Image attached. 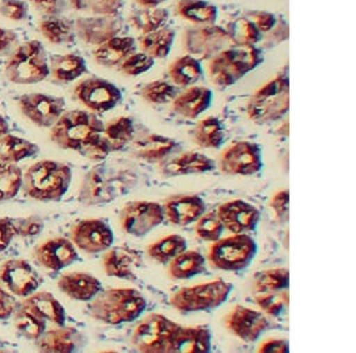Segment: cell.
Returning a JSON list of instances; mask_svg holds the SVG:
<instances>
[{"label":"cell","mask_w":356,"mask_h":353,"mask_svg":"<svg viewBox=\"0 0 356 353\" xmlns=\"http://www.w3.org/2000/svg\"><path fill=\"white\" fill-rule=\"evenodd\" d=\"M38 30L51 45H70L76 40L74 22L63 16L44 17L38 23Z\"/></svg>","instance_id":"cell-37"},{"label":"cell","mask_w":356,"mask_h":353,"mask_svg":"<svg viewBox=\"0 0 356 353\" xmlns=\"http://www.w3.org/2000/svg\"><path fill=\"white\" fill-rule=\"evenodd\" d=\"M165 219L161 203L147 200H136L122 207L119 220L122 231L127 235L142 238L162 225Z\"/></svg>","instance_id":"cell-11"},{"label":"cell","mask_w":356,"mask_h":353,"mask_svg":"<svg viewBox=\"0 0 356 353\" xmlns=\"http://www.w3.org/2000/svg\"><path fill=\"white\" fill-rule=\"evenodd\" d=\"M290 272L289 269L275 268L255 274L253 290L254 292H280L289 289Z\"/></svg>","instance_id":"cell-44"},{"label":"cell","mask_w":356,"mask_h":353,"mask_svg":"<svg viewBox=\"0 0 356 353\" xmlns=\"http://www.w3.org/2000/svg\"><path fill=\"white\" fill-rule=\"evenodd\" d=\"M21 307L33 312L43 320L53 322L54 325H65V309L51 292H33L31 295L24 297Z\"/></svg>","instance_id":"cell-30"},{"label":"cell","mask_w":356,"mask_h":353,"mask_svg":"<svg viewBox=\"0 0 356 353\" xmlns=\"http://www.w3.org/2000/svg\"><path fill=\"white\" fill-rule=\"evenodd\" d=\"M73 179L72 168L55 159H42L29 166L23 174L22 189L30 199L49 203L60 201Z\"/></svg>","instance_id":"cell-2"},{"label":"cell","mask_w":356,"mask_h":353,"mask_svg":"<svg viewBox=\"0 0 356 353\" xmlns=\"http://www.w3.org/2000/svg\"><path fill=\"white\" fill-rule=\"evenodd\" d=\"M33 258L48 272H61L75 263L79 253L72 240L65 237H54L38 244L33 249Z\"/></svg>","instance_id":"cell-18"},{"label":"cell","mask_w":356,"mask_h":353,"mask_svg":"<svg viewBox=\"0 0 356 353\" xmlns=\"http://www.w3.org/2000/svg\"><path fill=\"white\" fill-rule=\"evenodd\" d=\"M263 149L251 141H239L223 150L220 169L231 176H252L263 171Z\"/></svg>","instance_id":"cell-12"},{"label":"cell","mask_w":356,"mask_h":353,"mask_svg":"<svg viewBox=\"0 0 356 353\" xmlns=\"http://www.w3.org/2000/svg\"><path fill=\"white\" fill-rule=\"evenodd\" d=\"M8 124L6 122V119H5L1 114H0V137L3 136V134H8Z\"/></svg>","instance_id":"cell-62"},{"label":"cell","mask_w":356,"mask_h":353,"mask_svg":"<svg viewBox=\"0 0 356 353\" xmlns=\"http://www.w3.org/2000/svg\"><path fill=\"white\" fill-rule=\"evenodd\" d=\"M179 324L161 313H150L136 326L131 343L145 353H170L171 344Z\"/></svg>","instance_id":"cell-9"},{"label":"cell","mask_w":356,"mask_h":353,"mask_svg":"<svg viewBox=\"0 0 356 353\" xmlns=\"http://www.w3.org/2000/svg\"><path fill=\"white\" fill-rule=\"evenodd\" d=\"M226 327L229 332L245 343H255L270 329L271 322L263 312L236 305L226 317Z\"/></svg>","instance_id":"cell-17"},{"label":"cell","mask_w":356,"mask_h":353,"mask_svg":"<svg viewBox=\"0 0 356 353\" xmlns=\"http://www.w3.org/2000/svg\"><path fill=\"white\" fill-rule=\"evenodd\" d=\"M104 136L110 143L112 152L122 150L129 143L134 141V120L126 116L114 118L111 122L105 124Z\"/></svg>","instance_id":"cell-41"},{"label":"cell","mask_w":356,"mask_h":353,"mask_svg":"<svg viewBox=\"0 0 356 353\" xmlns=\"http://www.w3.org/2000/svg\"><path fill=\"white\" fill-rule=\"evenodd\" d=\"M215 168L214 159L196 151H186L174 159L168 161L163 159L158 164L159 174L168 179L186 175L204 174L214 171Z\"/></svg>","instance_id":"cell-23"},{"label":"cell","mask_w":356,"mask_h":353,"mask_svg":"<svg viewBox=\"0 0 356 353\" xmlns=\"http://www.w3.org/2000/svg\"><path fill=\"white\" fill-rule=\"evenodd\" d=\"M258 250V244L248 233H233L211 244L208 262L218 270L241 272L251 265Z\"/></svg>","instance_id":"cell-7"},{"label":"cell","mask_w":356,"mask_h":353,"mask_svg":"<svg viewBox=\"0 0 356 353\" xmlns=\"http://www.w3.org/2000/svg\"><path fill=\"white\" fill-rule=\"evenodd\" d=\"M168 74L176 87H189L202 79V62L193 55L186 54L177 57L169 65Z\"/></svg>","instance_id":"cell-33"},{"label":"cell","mask_w":356,"mask_h":353,"mask_svg":"<svg viewBox=\"0 0 356 353\" xmlns=\"http://www.w3.org/2000/svg\"><path fill=\"white\" fill-rule=\"evenodd\" d=\"M69 6L79 13L93 16H114L122 6L124 0H67Z\"/></svg>","instance_id":"cell-48"},{"label":"cell","mask_w":356,"mask_h":353,"mask_svg":"<svg viewBox=\"0 0 356 353\" xmlns=\"http://www.w3.org/2000/svg\"><path fill=\"white\" fill-rule=\"evenodd\" d=\"M131 25L143 33H152L165 26L169 21V11L163 8H142L129 17Z\"/></svg>","instance_id":"cell-42"},{"label":"cell","mask_w":356,"mask_h":353,"mask_svg":"<svg viewBox=\"0 0 356 353\" xmlns=\"http://www.w3.org/2000/svg\"><path fill=\"white\" fill-rule=\"evenodd\" d=\"M232 45H255L261 40V33L248 18H238L227 26Z\"/></svg>","instance_id":"cell-47"},{"label":"cell","mask_w":356,"mask_h":353,"mask_svg":"<svg viewBox=\"0 0 356 353\" xmlns=\"http://www.w3.org/2000/svg\"><path fill=\"white\" fill-rule=\"evenodd\" d=\"M13 317L17 332L28 340L36 341L41 337L47 327V321L37 317L36 314L23 308L21 306L17 307Z\"/></svg>","instance_id":"cell-43"},{"label":"cell","mask_w":356,"mask_h":353,"mask_svg":"<svg viewBox=\"0 0 356 353\" xmlns=\"http://www.w3.org/2000/svg\"><path fill=\"white\" fill-rule=\"evenodd\" d=\"M23 173L13 163L0 162V203L8 201L21 191Z\"/></svg>","instance_id":"cell-46"},{"label":"cell","mask_w":356,"mask_h":353,"mask_svg":"<svg viewBox=\"0 0 356 353\" xmlns=\"http://www.w3.org/2000/svg\"><path fill=\"white\" fill-rule=\"evenodd\" d=\"M263 62V52L255 45H231L211 57L208 75L216 87L227 88L258 68Z\"/></svg>","instance_id":"cell-4"},{"label":"cell","mask_w":356,"mask_h":353,"mask_svg":"<svg viewBox=\"0 0 356 353\" xmlns=\"http://www.w3.org/2000/svg\"><path fill=\"white\" fill-rule=\"evenodd\" d=\"M15 237L16 233L11 218L0 217V253L6 250Z\"/></svg>","instance_id":"cell-58"},{"label":"cell","mask_w":356,"mask_h":353,"mask_svg":"<svg viewBox=\"0 0 356 353\" xmlns=\"http://www.w3.org/2000/svg\"><path fill=\"white\" fill-rule=\"evenodd\" d=\"M40 146L28 139L17 137L15 134H5L0 137V162L16 163L30 159L40 152Z\"/></svg>","instance_id":"cell-39"},{"label":"cell","mask_w":356,"mask_h":353,"mask_svg":"<svg viewBox=\"0 0 356 353\" xmlns=\"http://www.w3.org/2000/svg\"><path fill=\"white\" fill-rule=\"evenodd\" d=\"M113 175L105 164H100L86 175L82 181L79 199L85 205L111 203L118 196L120 188L113 185Z\"/></svg>","instance_id":"cell-22"},{"label":"cell","mask_w":356,"mask_h":353,"mask_svg":"<svg viewBox=\"0 0 356 353\" xmlns=\"http://www.w3.org/2000/svg\"><path fill=\"white\" fill-rule=\"evenodd\" d=\"M75 33L86 45H97L105 43L112 37L122 33V21L114 16L80 17L74 22Z\"/></svg>","instance_id":"cell-21"},{"label":"cell","mask_w":356,"mask_h":353,"mask_svg":"<svg viewBox=\"0 0 356 353\" xmlns=\"http://www.w3.org/2000/svg\"><path fill=\"white\" fill-rule=\"evenodd\" d=\"M29 4L24 0H1L0 16L8 21H25L29 16Z\"/></svg>","instance_id":"cell-53"},{"label":"cell","mask_w":356,"mask_h":353,"mask_svg":"<svg viewBox=\"0 0 356 353\" xmlns=\"http://www.w3.org/2000/svg\"><path fill=\"white\" fill-rule=\"evenodd\" d=\"M87 73V63L77 54H56L49 57V75L58 85H67Z\"/></svg>","instance_id":"cell-32"},{"label":"cell","mask_w":356,"mask_h":353,"mask_svg":"<svg viewBox=\"0 0 356 353\" xmlns=\"http://www.w3.org/2000/svg\"><path fill=\"white\" fill-rule=\"evenodd\" d=\"M74 95L95 114L113 110L122 100V92L118 86L97 77H87L79 82L74 88Z\"/></svg>","instance_id":"cell-10"},{"label":"cell","mask_w":356,"mask_h":353,"mask_svg":"<svg viewBox=\"0 0 356 353\" xmlns=\"http://www.w3.org/2000/svg\"><path fill=\"white\" fill-rule=\"evenodd\" d=\"M270 207L275 212V218L280 221H288L289 208H290V191L289 189H282L277 191L271 200H270Z\"/></svg>","instance_id":"cell-55"},{"label":"cell","mask_w":356,"mask_h":353,"mask_svg":"<svg viewBox=\"0 0 356 353\" xmlns=\"http://www.w3.org/2000/svg\"><path fill=\"white\" fill-rule=\"evenodd\" d=\"M223 231H225L223 223H221L216 212L204 213L196 220L195 232L200 240L214 243L222 237Z\"/></svg>","instance_id":"cell-50"},{"label":"cell","mask_w":356,"mask_h":353,"mask_svg":"<svg viewBox=\"0 0 356 353\" xmlns=\"http://www.w3.org/2000/svg\"><path fill=\"white\" fill-rule=\"evenodd\" d=\"M18 307L16 297L8 290L0 287V320H6L13 315Z\"/></svg>","instance_id":"cell-56"},{"label":"cell","mask_w":356,"mask_h":353,"mask_svg":"<svg viewBox=\"0 0 356 353\" xmlns=\"http://www.w3.org/2000/svg\"><path fill=\"white\" fill-rule=\"evenodd\" d=\"M213 97L211 88L204 86H189L175 97L171 109L179 117L193 120L211 109Z\"/></svg>","instance_id":"cell-27"},{"label":"cell","mask_w":356,"mask_h":353,"mask_svg":"<svg viewBox=\"0 0 356 353\" xmlns=\"http://www.w3.org/2000/svg\"><path fill=\"white\" fill-rule=\"evenodd\" d=\"M33 8L44 17L62 16L67 11V0H31Z\"/></svg>","instance_id":"cell-54"},{"label":"cell","mask_w":356,"mask_h":353,"mask_svg":"<svg viewBox=\"0 0 356 353\" xmlns=\"http://www.w3.org/2000/svg\"><path fill=\"white\" fill-rule=\"evenodd\" d=\"M16 237L31 238L41 235L44 230V220L41 215L33 214L23 218H11Z\"/></svg>","instance_id":"cell-52"},{"label":"cell","mask_w":356,"mask_h":353,"mask_svg":"<svg viewBox=\"0 0 356 353\" xmlns=\"http://www.w3.org/2000/svg\"><path fill=\"white\" fill-rule=\"evenodd\" d=\"M140 8H158L168 0H134Z\"/></svg>","instance_id":"cell-61"},{"label":"cell","mask_w":356,"mask_h":353,"mask_svg":"<svg viewBox=\"0 0 356 353\" xmlns=\"http://www.w3.org/2000/svg\"><path fill=\"white\" fill-rule=\"evenodd\" d=\"M0 281L13 295L23 299L36 292L41 284L38 272L22 258H11L1 264Z\"/></svg>","instance_id":"cell-16"},{"label":"cell","mask_w":356,"mask_h":353,"mask_svg":"<svg viewBox=\"0 0 356 353\" xmlns=\"http://www.w3.org/2000/svg\"><path fill=\"white\" fill-rule=\"evenodd\" d=\"M186 249H188V242L186 238L182 235L172 233L150 244L147 246V256L154 262L165 265L170 263L171 260L179 253L186 251Z\"/></svg>","instance_id":"cell-40"},{"label":"cell","mask_w":356,"mask_h":353,"mask_svg":"<svg viewBox=\"0 0 356 353\" xmlns=\"http://www.w3.org/2000/svg\"><path fill=\"white\" fill-rule=\"evenodd\" d=\"M85 345L82 333L72 326H57L44 331L36 340V347L41 352H75Z\"/></svg>","instance_id":"cell-26"},{"label":"cell","mask_w":356,"mask_h":353,"mask_svg":"<svg viewBox=\"0 0 356 353\" xmlns=\"http://www.w3.org/2000/svg\"><path fill=\"white\" fill-rule=\"evenodd\" d=\"M154 65V60L152 57L143 52H134L118 65V70L127 77H139L147 73Z\"/></svg>","instance_id":"cell-51"},{"label":"cell","mask_w":356,"mask_h":353,"mask_svg":"<svg viewBox=\"0 0 356 353\" xmlns=\"http://www.w3.org/2000/svg\"><path fill=\"white\" fill-rule=\"evenodd\" d=\"M193 139L196 146L202 149H220L227 139L222 120L214 116L203 118L195 126Z\"/></svg>","instance_id":"cell-35"},{"label":"cell","mask_w":356,"mask_h":353,"mask_svg":"<svg viewBox=\"0 0 356 353\" xmlns=\"http://www.w3.org/2000/svg\"><path fill=\"white\" fill-rule=\"evenodd\" d=\"M216 214L225 230L232 233H248L257 230L260 223V212L254 205L243 199H234L220 205Z\"/></svg>","instance_id":"cell-20"},{"label":"cell","mask_w":356,"mask_h":353,"mask_svg":"<svg viewBox=\"0 0 356 353\" xmlns=\"http://www.w3.org/2000/svg\"><path fill=\"white\" fill-rule=\"evenodd\" d=\"M70 240L79 250L97 255L113 245L114 233L105 220L83 219L77 221L72 228Z\"/></svg>","instance_id":"cell-15"},{"label":"cell","mask_w":356,"mask_h":353,"mask_svg":"<svg viewBox=\"0 0 356 353\" xmlns=\"http://www.w3.org/2000/svg\"><path fill=\"white\" fill-rule=\"evenodd\" d=\"M178 143L162 134H149L138 139L131 146V155L134 159L147 163L161 162L172 151L176 150Z\"/></svg>","instance_id":"cell-28"},{"label":"cell","mask_w":356,"mask_h":353,"mask_svg":"<svg viewBox=\"0 0 356 353\" xmlns=\"http://www.w3.org/2000/svg\"><path fill=\"white\" fill-rule=\"evenodd\" d=\"M248 19L253 22V24L258 28L261 33L270 31L277 24V18H275V15L271 13H266V11L251 13Z\"/></svg>","instance_id":"cell-57"},{"label":"cell","mask_w":356,"mask_h":353,"mask_svg":"<svg viewBox=\"0 0 356 353\" xmlns=\"http://www.w3.org/2000/svg\"><path fill=\"white\" fill-rule=\"evenodd\" d=\"M176 33L170 28L158 29L152 33H143L138 38L137 45L140 52L156 58H165L171 53Z\"/></svg>","instance_id":"cell-38"},{"label":"cell","mask_w":356,"mask_h":353,"mask_svg":"<svg viewBox=\"0 0 356 353\" xmlns=\"http://www.w3.org/2000/svg\"><path fill=\"white\" fill-rule=\"evenodd\" d=\"M289 351H290L289 341L285 339H278V338H271L268 340H265L258 347V352L260 353H286Z\"/></svg>","instance_id":"cell-59"},{"label":"cell","mask_w":356,"mask_h":353,"mask_svg":"<svg viewBox=\"0 0 356 353\" xmlns=\"http://www.w3.org/2000/svg\"><path fill=\"white\" fill-rule=\"evenodd\" d=\"M211 331L207 326H179L172 339L171 352H209L211 350Z\"/></svg>","instance_id":"cell-31"},{"label":"cell","mask_w":356,"mask_h":353,"mask_svg":"<svg viewBox=\"0 0 356 353\" xmlns=\"http://www.w3.org/2000/svg\"><path fill=\"white\" fill-rule=\"evenodd\" d=\"M290 81L286 72L277 74L257 91L247 107V116L258 125L275 122L290 109Z\"/></svg>","instance_id":"cell-5"},{"label":"cell","mask_w":356,"mask_h":353,"mask_svg":"<svg viewBox=\"0 0 356 353\" xmlns=\"http://www.w3.org/2000/svg\"><path fill=\"white\" fill-rule=\"evenodd\" d=\"M136 48L137 42L134 37L118 35L94 49V61L105 68H114L136 52Z\"/></svg>","instance_id":"cell-29"},{"label":"cell","mask_w":356,"mask_h":353,"mask_svg":"<svg viewBox=\"0 0 356 353\" xmlns=\"http://www.w3.org/2000/svg\"><path fill=\"white\" fill-rule=\"evenodd\" d=\"M0 344H1V343H0Z\"/></svg>","instance_id":"cell-63"},{"label":"cell","mask_w":356,"mask_h":353,"mask_svg":"<svg viewBox=\"0 0 356 353\" xmlns=\"http://www.w3.org/2000/svg\"><path fill=\"white\" fill-rule=\"evenodd\" d=\"M168 274L174 280H189L206 272L207 260L202 253L186 250L168 264Z\"/></svg>","instance_id":"cell-34"},{"label":"cell","mask_w":356,"mask_h":353,"mask_svg":"<svg viewBox=\"0 0 356 353\" xmlns=\"http://www.w3.org/2000/svg\"><path fill=\"white\" fill-rule=\"evenodd\" d=\"M104 127L105 123L90 111H65L50 127L49 139L60 149L76 151L92 162H102L112 152Z\"/></svg>","instance_id":"cell-1"},{"label":"cell","mask_w":356,"mask_h":353,"mask_svg":"<svg viewBox=\"0 0 356 353\" xmlns=\"http://www.w3.org/2000/svg\"><path fill=\"white\" fill-rule=\"evenodd\" d=\"M232 290L233 284L218 279L178 289L171 294L170 305L182 313L213 311L228 300Z\"/></svg>","instance_id":"cell-8"},{"label":"cell","mask_w":356,"mask_h":353,"mask_svg":"<svg viewBox=\"0 0 356 353\" xmlns=\"http://www.w3.org/2000/svg\"><path fill=\"white\" fill-rule=\"evenodd\" d=\"M163 210L169 223L188 226L206 213L207 205L199 195H177L166 200Z\"/></svg>","instance_id":"cell-24"},{"label":"cell","mask_w":356,"mask_h":353,"mask_svg":"<svg viewBox=\"0 0 356 353\" xmlns=\"http://www.w3.org/2000/svg\"><path fill=\"white\" fill-rule=\"evenodd\" d=\"M57 288L74 301L89 302L102 290V281L86 272L62 274L57 280Z\"/></svg>","instance_id":"cell-25"},{"label":"cell","mask_w":356,"mask_h":353,"mask_svg":"<svg viewBox=\"0 0 356 353\" xmlns=\"http://www.w3.org/2000/svg\"><path fill=\"white\" fill-rule=\"evenodd\" d=\"M182 45L186 53L196 58H211L223 49L231 47L232 42L226 30L220 26L199 25L186 29Z\"/></svg>","instance_id":"cell-14"},{"label":"cell","mask_w":356,"mask_h":353,"mask_svg":"<svg viewBox=\"0 0 356 353\" xmlns=\"http://www.w3.org/2000/svg\"><path fill=\"white\" fill-rule=\"evenodd\" d=\"M18 107L28 120L43 129H50L65 111V97L33 92L18 99Z\"/></svg>","instance_id":"cell-13"},{"label":"cell","mask_w":356,"mask_h":353,"mask_svg":"<svg viewBox=\"0 0 356 353\" xmlns=\"http://www.w3.org/2000/svg\"><path fill=\"white\" fill-rule=\"evenodd\" d=\"M146 306L147 301L137 289L110 288L90 300L89 314L105 325L118 326L137 320Z\"/></svg>","instance_id":"cell-3"},{"label":"cell","mask_w":356,"mask_h":353,"mask_svg":"<svg viewBox=\"0 0 356 353\" xmlns=\"http://www.w3.org/2000/svg\"><path fill=\"white\" fill-rule=\"evenodd\" d=\"M177 87L171 82L165 80H154L147 82L139 91V95L143 100L151 105H164L172 102L177 97Z\"/></svg>","instance_id":"cell-45"},{"label":"cell","mask_w":356,"mask_h":353,"mask_svg":"<svg viewBox=\"0 0 356 353\" xmlns=\"http://www.w3.org/2000/svg\"><path fill=\"white\" fill-rule=\"evenodd\" d=\"M102 263L107 276L136 281L138 272L143 268V253L126 245L111 246L106 250Z\"/></svg>","instance_id":"cell-19"},{"label":"cell","mask_w":356,"mask_h":353,"mask_svg":"<svg viewBox=\"0 0 356 353\" xmlns=\"http://www.w3.org/2000/svg\"><path fill=\"white\" fill-rule=\"evenodd\" d=\"M178 16L195 25H211L219 17V8L207 0H179L176 5Z\"/></svg>","instance_id":"cell-36"},{"label":"cell","mask_w":356,"mask_h":353,"mask_svg":"<svg viewBox=\"0 0 356 353\" xmlns=\"http://www.w3.org/2000/svg\"><path fill=\"white\" fill-rule=\"evenodd\" d=\"M18 40L16 31L11 29L0 28V55L6 53Z\"/></svg>","instance_id":"cell-60"},{"label":"cell","mask_w":356,"mask_h":353,"mask_svg":"<svg viewBox=\"0 0 356 353\" xmlns=\"http://www.w3.org/2000/svg\"><path fill=\"white\" fill-rule=\"evenodd\" d=\"M254 301L264 314L278 317L290 302L288 289L280 292H255Z\"/></svg>","instance_id":"cell-49"},{"label":"cell","mask_w":356,"mask_h":353,"mask_svg":"<svg viewBox=\"0 0 356 353\" xmlns=\"http://www.w3.org/2000/svg\"><path fill=\"white\" fill-rule=\"evenodd\" d=\"M5 77L16 85H33L49 77V56L41 41L18 45L5 63Z\"/></svg>","instance_id":"cell-6"}]
</instances>
